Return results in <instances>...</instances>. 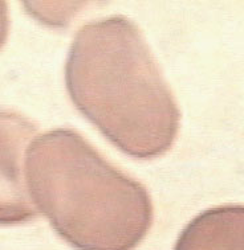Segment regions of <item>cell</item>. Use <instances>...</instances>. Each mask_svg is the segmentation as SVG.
<instances>
[{
    "instance_id": "5",
    "label": "cell",
    "mask_w": 244,
    "mask_h": 250,
    "mask_svg": "<svg viewBox=\"0 0 244 250\" xmlns=\"http://www.w3.org/2000/svg\"><path fill=\"white\" fill-rule=\"evenodd\" d=\"M8 7L4 1H0V48L4 45L5 39L8 35Z\"/></svg>"
},
{
    "instance_id": "2",
    "label": "cell",
    "mask_w": 244,
    "mask_h": 250,
    "mask_svg": "<svg viewBox=\"0 0 244 250\" xmlns=\"http://www.w3.org/2000/svg\"><path fill=\"white\" fill-rule=\"evenodd\" d=\"M25 169L33 204L81 248L126 249L149 228L153 204L145 187L108 163L78 132L43 134L29 147Z\"/></svg>"
},
{
    "instance_id": "3",
    "label": "cell",
    "mask_w": 244,
    "mask_h": 250,
    "mask_svg": "<svg viewBox=\"0 0 244 250\" xmlns=\"http://www.w3.org/2000/svg\"><path fill=\"white\" fill-rule=\"evenodd\" d=\"M35 125L14 111H0V224L31 220L36 212L24 176V156Z\"/></svg>"
},
{
    "instance_id": "1",
    "label": "cell",
    "mask_w": 244,
    "mask_h": 250,
    "mask_svg": "<svg viewBox=\"0 0 244 250\" xmlns=\"http://www.w3.org/2000/svg\"><path fill=\"white\" fill-rule=\"evenodd\" d=\"M65 81L77 109L127 155L155 158L175 141L181 121L175 98L129 19L85 24L69 50Z\"/></svg>"
},
{
    "instance_id": "4",
    "label": "cell",
    "mask_w": 244,
    "mask_h": 250,
    "mask_svg": "<svg viewBox=\"0 0 244 250\" xmlns=\"http://www.w3.org/2000/svg\"><path fill=\"white\" fill-rule=\"evenodd\" d=\"M176 250H244V207L224 205L199 214Z\"/></svg>"
}]
</instances>
